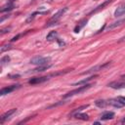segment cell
<instances>
[{
  "label": "cell",
  "instance_id": "obj_1",
  "mask_svg": "<svg viewBox=\"0 0 125 125\" xmlns=\"http://www.w3.org/2000/svg\"><path fill=\"white\" fill-rule=\"evenodd\" d=\"M92 86H93L92 84H85L84 86H80V87H78L77 89H74V90L68 92L67 94H65V95L63 96V98H64V99H67V98H70V97H72V96H74V95L83 93V92H85L86 90H88L89 88H91Z\"/></svg>",
  "mask_w": 125,
  "mask_h": 125
},
{
  "label": "cell",
  "instance_id": "obj_2",
  "mask_svg": "<svg viewBox=\"0 0 125 125\" xmlns=\"http://www.w3.org/2000/svg\"><path fill=\"white\" fill-rule=\"evenodd\" d=\"M67 10H68V8H67V7H64V8L61 9L57 14H55V15H54V17H52V19L50 20V21L46 24V27H47V26H51V25H53V24H56V23L58 22V21L60 20V18H61V17H62V16L66 11H67Z\"/></svg>",
  "mask_w": 125,
  "mask_h": 125
},
{
  "label": "cell",
  "instance_id": "obj_3",
  "mask_svg": "<svg viewBox=\"0 0 125 125\" xmlns=\"http://www.w3.org/2000/svg\"><path fill=\"white\" fill-rule=\"evenodd\" d=\"M51 61V58L50 57H47V58H43V57H34L30 60V63L32 64H35V65H44V64H47L49 62Z\"/></svg>",
  "mask_w": 125,
  "mask_h": 125
},
{
  "label": "cell",
  "instance_id": "obj_4",
  "mask_svg": "<svg viewBox=\"0 0 125 125\" xmlns=\"http://www.w3.org/2000/svg\"><path fill=\"white\" fill-rule=\"evenodd\" d=\"M20 87H21V85H19V84L18 85H12V86H8V87H4V88H2L0 90V95L1 96H4L6 94H9V93H11V92L19 89Z\"/></svg>",
  "mask_w": 125,
  "mask_h": 125
},
{
  "label": "cell",
  "instance_id": "obj_5",
  "mask_svg": "<svg viewBox=\"0 0 125 125\" xmlns=\"http://www.w3.org/2000/svg\"><path fill=\"white\" fill-rule=\"evenodd\" d=\"M16 112H17V108H12V109L6 111L4 114H2V116H1V118H0V123L3 124L7 119L11 118V116H12L14 113H16Z\"/></svg>",
  "mask_w": 125,
  "mask_h": 125
},
{
  "label": "cell",
  "instance_id": "obj_6",
  "mask_svg": "<svg viewBox=\"0 0 125 125\" xmlns=\"http://www.w3.org/2000/svg\"><path fill=\"white\" fill-rule=\"evenodd\" d=\"M49 76H42V77H34V78H31L28 83L29 84H39V83H42V82H45L46 80H48Z\"/></svg>",
  "mask_w": 125,
  "mask_h": 125
},
{
  "label": "cell",
  "instance_id": "obj_7",
  "mask_svg": "<svg viewBox=\"0 0 125 125\" xmlns=\"http://www.w3.org/2000/svg\"><path fill=\"white\" fill-rule=\"evenodd\" d=\"M123 15H125V3L122 4V5H120L115 10V12H114V17H116V18L117 17H121Z\"/></svg>",
  "mask_w": 125,
  "mask_h": 125
},
{
  "label": "cell",
  "instance_id": "obj_8",
  "mask_svg": "<svg viewBox=\"0 0 125 125\" xmlns=\"http://www.w3.org/2000/svg\"><path fill=\"white\" fill-rule=\"evenodd\" d=\"M123 23H125V19H123V20H120V21H114V22L110 23L109 25H107V26H106V29H107V30L113 29V28H115V27H117V26H120V25H121V24H123Z\"/></svg>",
  "mask_w": 125,
  "mask_h": 125
},
{
  "label": "cell",
  "instance_id": "obj_9",
  "mask_svg": "<svg viewBox=\"0 0 125 125\" xmlns=\"http://www.w3.org/2000/svg\"><path fill=\"white\" fill-rule=\"evenodd\" d=\"M107 102H108V105H111V106H114L117 108L123 106V104L117 99H110V100H107Z\"/></svg>",
  "mask_w": 125,
  "mask_h": 125
},
{
  "label": "cell",
  "instance_id": "obj_10",
  "mask_svg": "<svg viewBox=\"0 0 125 125\" xmlns=\"http://www.w3.org/2000/svg\"><path fill=\"white\" fill-rule=\"evenodd\" d=\"M113 0H106V1H104V3H102L101 5H99L95 10H93L92 12H91V14H93V13H96V12H98V11H100V10H102V9H104V7H106L108 4H110L111 2H112Z\"/></svg>",
  "mask_w": 125,
  "mask_h": 125
},
{
  "label": "cell",
  "instance_id": "obj_11",
  "mask_svg": "<svg viewBox=\"0 0 125 125\" xmlns=\"http://www.w3.org/2000/svg\"><path fill=\"white\" fill-rule=\"evenodd\" d=\"M95 104L98 106V107H101V108H104L108 105V102L105 101V100H97L95 102Z\"/></svg>",
  "mask_w": 125,
  "mask_h": 125
},
{
  "label": "cell",
  "instance_id": "obj_12",
  "mask_svg": "<svg viewBox=\"0 0 125 125\" xmlns=\"http://www.w3.org/2000/svg\"><path fill=\"white\" fill-rule=\"evenodd\" d=\"M108 87L113 88V89L125 88V83H121V82H111V83L108 84Z\"/></svg>",
  "mask_w": 125,
  "mask_h": 125
},
{
  "label": "cell",
  "instance_id": "obj_13",
  "mask_svg": "<svg viewBox=\"0 0 125 125\" xmlns=\"http://www.w3.org/2000/svg\"><path fill=\"white\" fill-rule=\"evenodd\" d=\"M89 106V104H84V105H81V106H79V107H77V108H75V109H73L70 113H69V116H74L76 113H78V112H81L83 109H85V108H87Z\"/></svg>",
  "mask_w": 125,
  "mask_h": 125
},
{
  "label": "cell",
  "instance_id": "obj_14",
  "mask_svg": "<svg viewBox=\"0 0 125 125\" xmlns=\"http://www.w3.org/2000/svg\"><path fill=\"white\" fill-rule=\"evenodd\" d=\"M114 117V112L112 111H106L104 113H103L101 119L102 120H108V119H112Z\"/></svg>",
  "mask_w": 125,
  "mask_h": 125
},
{
  "label": "cell",
  "instance_id": "obj_15",
  "mask_svg": "<svg viewBox=\"0 0 125 125\" xmlns=\"http://www.w3.org/2000/svg\"><path fill=\"white\" fill-rule=\"evenodd\" d=\"M51 67V64H44V65H38V67L34 68L31 72H41V71H44V70H47L48 68Z\"/></svg>",
  "mask_w": 125,
  "mask_h": 125
},
{
  "label": "cell",
  "instance_id": "obj_16",
  "mask_svg": "<svg viewBox=\"0 0 125 125\" xmlns=\"http://www.w3.org/2000/svg\"><path fill=\"white\" fill-rule=\"evenodd\" d=\"M14 8V5H13V2L12 1H9L5 6L2 7L1 9V13H4V12H7V11H11L12 9Z\"/></svg>",
  "mask_w": 125,
  "mask_h": 125
},
{
  "label": "cell",
  "instance_id": "obj_17",
  "mask_svg": "<svg viewBox=\"0 0 125 125\" xmlns=\"http://www.w3.org/2000/svg\"><path fill=\"white\" fill-rule=\"evenodd\" d=\"M57 36H58V32H57V31H51V32H49L48 35L46 36V39H47L48 41H52V40H55V39L57 38Z\"/></svg>",
  "mask_w": 125,
  "mask_h": 125
},
{
  "label": "cell",
  "instance_id": "obj_18",
  "mask_svg": "<svg viewBox=\"0 0 125 125\" xmlns=\"http://www.w3.org/2000/svg\"><path fill=\"white\" fill-rule=\"evenodd\" d=\"M74 116H75L77 119H82V120H88V119H89L88 114H85V113H80V112H78V113H76Z\"/></svg>",
  "mask_w": 125,
  "mask_h": 125
},
{
  "label": "cell",
  "instance_id": "obj_19",
  "mask_svg": "<svg viewBox=\"0 0 125 125\" xmlns=\"http://www.w3.org/2000/svg\"><path fill=\"white\" fill-rule=\"evenodd\" d=\"M87 22V20H83V21H81L80 22H79V24L74 28V32H79V30L85 25V23Z\"/></svg>",
  "mask_w": 125,
  "mask_h": 125
},
{
  "label": "cell",
  "instance_id": "obj_20",
  "mask_svg": "<svg viewBox=\"0 0 125 125\" xmlns=\"http://www.w3.org/2000/svg\"><path fill=\"white\" fill-rule=\"evenodd\" d=\"M95 76H91V77H88V78H86V79H83V80H81V81H78V82H76V83H74L73 85L74 86H76V85H81V84H84V83H87L88 81H90L92 78H94Z\"/></svg>",
  "mask_w": 125,
  "mask_h": 125
},
{
  "label": "cell",
  "instance_id": "obj_21",
  "mask_svg": "<svg viewBox=\"0 0 125 125\" xmlns=\"http://www.w3.org/2000/svg\"><path fill=\"white\" fill-rule=\"evenodd\" d=\"M9 62H10V57L9 56H4L3 58H1V61H0L1 65H4L5 63H7Z\"/></svg>",
  "mask_w": 125,
  "mask_h": 125
},
{
  "label": "cell",
  "instance_id": "obj_22",
  "mask_svg": "<svg viewBox=\"0 0 125 125\" xmlns=\"http://www.w3.org/2000/svg\"><path fill=\"white\" fill-rule=\"evenodd\" d=\"M11 47H12V46H11V45H9V44H8V45H4V46H2V47L0 48V52H1V53H4L6 50L11 49Z\"/></svg>",
  "mask_w": 125,
  "mask_h": 125
},
{
  "label": "cell",
  "instance_id": "obj_23",
  "mask_svg": "<svg viewBox=\"0 0 125 125\" xmlns=\"http://www.w3.org/2000/svg\"><path fill=\"white\" fill-rule=\"evenodd\" d=\"M116 99H117L123 105H125V97H121V96H120V97H117Z\"/></svg>",
  "mask_w": 125,
  "mask_h": 125
},
{
  "label": "cell",
  "instance_id": "obj_24",
  "mask_svg": "<svg viewBox=\"0 0 125 125\" xmlns=\"http://www.w3.org/2000/svg\"><path fill=\"white\" fill-rule=\"evenodd\" d=\"M10 29H11V27H6V28H3V29H1V30H0V33H1V34H4V33L8 32Z\"/></svg>",
  "mask_w": 125,
  "mask_h": 125
},
{
  "label": "cell",
  "instance_id": "obj_25",
  "mask_svg": "<svg viewBox=\"0 0 125 125\" xmlns=\"http://www.w3.org/2000/svg\"><path fill=\"white\" fill-rule=\"evenodd\" d=\"M8 77H11V78L15 79V78H19L20 75L19 74H8Z\"/></svg>",
  "mask_w": 125,
  "mask_h": 125
},
{
  "label": "cell",
  "instance_id": "obj_26",
  "mask_svg": "<svg viewBox=\"0 0 125 125\" xmlns=\"http://www.w3.org/2000/svg\"><path fill=\"white\" fill-rule=\"evenodd\" d=\"M21 36V34H18L17 36H15V37H13V38L11 39V41H12V42H13V41H16V40H18V39H19V38H20Z\"/></svg>",
  "mask_w": 125,
  "mask_h": 125
},
{
  "label": "cell",
  "instance_id": "obj_27",
  "mask_svg": "<svg viewBox=\"0 0 125 125\" xmlns=\"http://www.w3.org/2000/svg\"><path fill=\"white\" fill-rule=\"evenodd\" d=\"M59 43H60L61 46H62V45H64V42H62V41H60V40H59Z\"/></svg>",
  "mask_w": 125,
  "mask_h": 125
},
{
  "label": "cell",
  "instance_id": "obj_28",
  "mask_svg": "<svg viewBox=\"0 0 125 125\" xmlns=\"http://www.w3.org/2000/svg\"><path fill=\"white\" fill-rule=\"evenodd\" d=\"M124 40H125V36H124V37H122V38H121L119 41H124Z\"/></svg>",
  "mask_w": 125,
  "mask_h": 125
},
{
  "label": "cell",
  "instance_id": "obj_29",
  "mask_svg": "<svg viewBox=\"0 0 125 125\" xmlns=\"http://www.w3.org/2000/svg\"><path fill=\"white\" fill-rule=\"evenodd\" d=\"M121 78H123V79L125 80V74H123V75H121Z\"/></svg>",
  "mask_w": 125,
  "mask_h": 125
},
{
  "label": "cell",
  "instance_id": "obj_30",
  "mask_svg": "<svg viewBox=\"0 0 125 125\" xmlns=\"http://www.w3.org/2000/svg\"><path fill=\"white\" fill-rule=\"evenodd\" d=\"M121 123H122V124H125V118H124V119L121 121Z\"/></svg>",
  "mask_w": 125,
  "mask_h": 125
}]
</instances>
